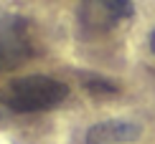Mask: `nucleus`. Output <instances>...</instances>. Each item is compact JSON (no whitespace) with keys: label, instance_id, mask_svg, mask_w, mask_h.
I'll return each mask as SVG.
<instances>
[{"label":"nucleus","instance_id":"nucleus-4","mask_svg":"<svg viewBox=\"0 0 155 144\" xmlns=\"http://www.w3.org/2000/svg\"><path fill=\"white\" fill-rule=\"evenodd\" d=\"M143 136V127L130 119H104L87 129L84 144H132Z\"/></svg>","mask_w":155,"mask_h":144},{"label":"nucleus","instance_id":"nucleus-1","mask_svg":"<svg viewBox=\"0 0 155 144\" xmlns=\"http://www.w3.org/2000/svg\"><path fill=\"white\" fill-rule=\"evenodd\" d=\"M66 96L69 86L64 81L43 74H28L8 81V86L0 91V104L13 114H38L56 109L66 101Z\"/></svg>","mask_w":155,"mask_h":144},{"label":"nucleus","instance_id":"nucleus-2","mask_svg":"<svg viewBox=\"0 0 155 144\" xmlns=\"http://www.w3.org/2000/svg\"><path fill=\"white\" fill-rule=\"evenodd\" d=\"M33 56V43L28 38V25L18 15L0 18V74L21 68Z\"/></svg>","mask_w":155,"mask_h":144},{"label":"nucleus","instance_id":"nucleus-6","mask_svg":"<svg viewBox=\"0 0 155 144\" xmlns=\"http://www.w3.org/2000/svg\"><path fill=\"white\" fill-rule=\"evenodd\" d=\"M147 45H150V53L155 56V28H153V33H150V38H147Z\"/></svg>","mask_w":155,"mask_h":144},{"label":"nucleus","instance_id":"nucleus-5","mask_svg":"<svg viewBox=\"0 0 155 144\" xmlns=\"http://www.w3.org/2000/svg\"><path fill=\"white\" fill-rule=\"evenodd\" d=\"M84 89L92 91V94H117V86L112 81H107V78H102V76L84 78Z\"/></svg>","mask_w":155,"mask_h":144},{"label":"nucleus","instance_id":"nucleus-3","mask_svg":"<svg viewBox=\"0 0 155 144\" xmlns=\"http://www.w3.org/2000/svg\"><path fill=\"white\" fill-rule=\"evenodd\" d=\"M79 5L81 23L92 30H109L135 13L132 0H79Z\"/></svg>","mask_w":155,"mask_h":144}]
</instances>
